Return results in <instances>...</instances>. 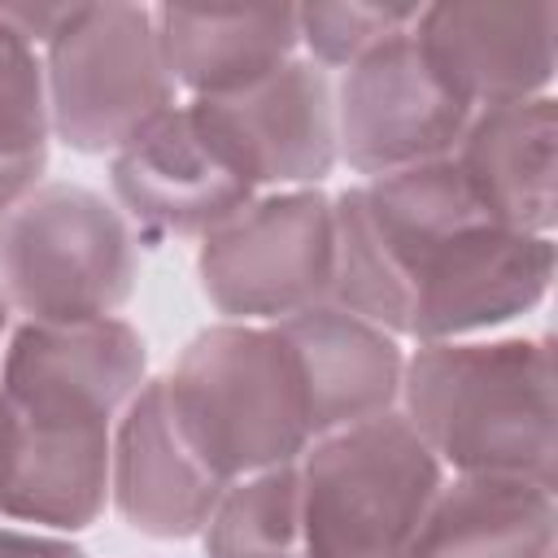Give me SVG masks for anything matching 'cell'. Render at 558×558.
Here are the masks:
<instances>
[{
    "label": "cell",
    "instance_id": "6",
    "mask_svg": "<svg viewBox=\"0 0 558 558\" xmlns=\"http://www.w3.org/2000/svg\"><path fill=\"white\" fill-rule=\"evenodd\" d=\"M196 275L227 323H279L331 301V196L318 187L257 192L201 240Z\"/></svg>",
    "mask_w": 558,
    "mask_h": 558
},
{
    "label": "cell",
    "instance_id": "22",
    "mask_svg": "<svg viewBox=\"0 0 558 558\" xmlns=\"http://www.w3.org/2000/svg\"><path fill=\"white\" fill-rule=\"evenodd\" d=\"M48 161H0V218H9L39 183Z\"/></svg>",
    "mask_w": 558,
    "mask_h": 558
},
{
    "label": "cell",
    "instance_id": "19",
    "mask_svg": "<svg viewBox=\"0 0 558 558\" xmlns=\"http://www.w3.org/2000/svg\"><path fill=\"white\" fill-rule=\"evenodd\" d=\"M44 52L0 17V161H48Z\"/></svg>",
    "mask_w": 558,
    "mask_h": 558
},
{
    "label": "cell",
    "instance_id": "16",
    "mask_svg": "<svg viewBox=\"0 0 558 558\" xmlns=\"http://www.w3.org/2000/svg\"><path fill=\"white\" fill-rule=\"evenodd\" d=\"M554 484L453 471L440 480L410 558H554Z\"/></svg>",
    "mask_w": 558,
    "mask_h": 558
},
{
    "label": "cell",
    "instance_id": "21",
    "mask_svg": "<svg viewBox=\"0 0 558 558\" xmlns=\"http://www.w3.org/2000/svg\"><path fill=\"white\" fill-rule=\"evenodd\" d=\"M0 558H87L83 545L57 532H26V527H0Z\"/></svg>",
    "mask_w": 558,
    "mask_h": 558
},
{
    "label": "cell",
    "instance_id": "2",
    "mask_svg": "<svg viewBox=\"0 0 558 558\" xmlns=\"http://www.w3.org/2000/svg\"><path fill=\"white\" fill-rule=\"evenodd\" d=\"M161 379L183 440L222 484L266 466H288L314 440L275 323L222 318L196 331Z\"/></svg>",
    "mask_w": 558,
    "mask_h": 558
},
{
    "label": "cell",
    "instance_id": "15",
    "mask_svg": "<svg viewBox=\"0 0 558 558\" xmlns=\"http://www.w3.org/2000/svg\"><path fill=\"white\" fill-rule=\"evenodd\" d=\"M453 166L488 222L549 235L558 218V109L554 96L475 109Z\"/></svg>",
    "mask_w": 558,
    "mask_h": 558
},
{
    "label": "cell",
    "instance_id": "14",
    "mask_svg": "<svg viewBox=\"0 0 558 558\" xmlns=\"http://www.w3.org/2000/svg\"><path fill=\"white\" fill-rule=\"evenodd\" d=\"M113 427L17 414L0 397V514L48 532H83L109 506Z\"/></svg>",
    "mask_w": 558,
    "mask_h": 558
},
{
    "label": "cell",
    "instance_id": "10",
    "mask_svg": "<svg viewBox=\"0 0 558 558\" xmlns=\"http://www.w3.org/2000/svg\"><path fill=\"white\" fill-rule=\"evenodd\" d=\"M554 22L558 4L549 0H445L418 4L410 35L418 39L432 70L471 109H493L549 96Z\"/></svg>",
    "mask_w": 558,
    "mask_h": 558
},
{
    "label": "cell",
    "instance_id": "18",
    "mask_svg": "<svg viewBox=\"0 0 558 558\" xmlns=\"http://www.w3.org/2000/svg\"><path fill=\"white\" fill-rule=\"evenodd\" d=\"M205 558H305L296 462L240 475L201 527Z\"/></svg>",
    "mask_w": 558,
    "mask_h": 558
},
{
    "label": "cell",
    "instance_id": "3",
    "mask_svg": "<svg viewBox=\"0 0 558 558\" xmlns=\"http://www.w3.org/2000/svg\"><path fill=\"white\" fill-rule=\"evenodd\" d=\"M305 558H410L445 466L401 410L310 440L296 458Z\"/></svg>",
    "mask_w": 558,
    "mask_h": 558
},
{
    "label": "cell",
    "instance_id": "23",
    "mask_svg": "<svg viewBox=\"0 0 558 558\" xmlns=\"http://www.w3.org/2000/svg\"><path fill=\"white\" fill-rule=\"evenodd\" d=\"M4 336H9V301L0 296V340H4Z\"/></svg>",
    "mask_w": 558,
    "mask_h": 558
},
{
    "label": "cell",
    "instance_id": "9",
    "mask_svg": "<svg viewBox=\"0 0 558 558\" xmlns=\"http://www.w3.org/2000/svg\"><path fill=\"white\" fill-rule=\"evenodd\" d=\"M144 379L148 349L126 318L17 323L0 353V397L48 423L113 427Z\"/></svg>",
    "mask_w": 558,
    "mask_h": 558
},
{
    "label": "cell",
    "instance_id": "1",
    "mask_svg": "<svg viewBox=\"0 0 558 558\" xmlns=\"http://www.w3.org/2000/svg\"><path fill=\"white\" fill-rule=\"evenodd\" d=\"M397 410L445 471L554 484V353L545 336L427 340L405 357Z\"/></svg>",
    "mask_w": 558,
    "mask_h": 558
},
{
    "label": "cell",
    "instance_id": "7",
    "mask_svg": "<svg viewBox=\"0 0 558 558\" xmlns=\"http://www.w3.org/2000/svg\"><path fill=\"white\" fill-rule=\"evenodd\" d=\"M471 113L405 26L344 70L336 87V157L362 179L440 161L453 157Z\"/></svg>",
    "mask_w": 558,
    "mask_h": 558
},
{
    "label": "cell",
    "instance_id": "4",
    "mask_svg": "<svg viewBox=\"0 0 558 558\" xmlns=\"http://www.w3.org/2000/svg\"><path fill=\"white\" fill-rule=\"evenodd\" d=\"M140 279V235L92 187L39 183L0 218V296L22 323L118 318Z\"/></svg>",
    "mask_w": 558,
    "mask_h": 558
},
{
    "label": "cell",
    "instance_id": "12",
    "mask_svg": "<svg viewBox=\"0 0 558 558\" xmlns=\"http://www.w3.org/2000/svg\"><path fill=\"white\" fill-rule=\"evenodd\" d=\"M222 488L227 484L183 440L166 401V379H144L118 414L109 445V501L118 514L153 541H187L201 536Z\"/></svg>",
    "mask_w": 558,
    "mask_h": 558
},
{
    "label": "cell",
    "instance_id": "8",
    "mask_svg": "<svg viewBox=\"0 0 558 558\" xmlns=\"http://www.w3.org/2000/svg\"><path fill=\"white\" fill-rule=\"evenodd\" d=\"M187 113L205 144L253 187H318L336 157V87L323 65L292 57L275 74L227 92L196 96Z\"/></svg>",
    "mask_w": 558,
    "mask_h": 558
},
{
    "label": "cell",
    "instance_id": "11",
    "mask_svg": "<svg viewBox=\"0 0 558 558\" xmlns=\"http://www.w3.org/2000/svg\"><path fill=\"white\" fill-rule=\"evenodd\" d=\"M113 205L126 214L135 235H196L205 240L218 222L244 209L257 192L205 144L187 105H174L148 122L131 144L109 157Z\"/></svg>",
    "mask_w": 558,
    "mask_h": 558
},
{
    "label": "cell",
    "instance_id": "20",
    "mask_svg": "<svg viewBox=\"0 0 558 558\" xmlns=\"http://www.w3.org/2000/svg\"><path fill=\"white\" fill-rule=\"evenodd\" d=\"M418 4H301L296 35L314 65L349 70L375 44L414 26Z\"/></svg>",
    "mask_w": 558,
    "mask_h": 558
},
{
    "label": "cell",
    "instance_id": "5",
    "mask_svg": "<svg viewBox=\"0 0 558 558\" xmlns=\"http://www.w3.org/2000/svg\"><path fill=\"white\" fill-rule=\"evenodd\" d=\"M52 135L74 153H118L170 113L179 83L148 4H70L44 44Z\"/></svg>",
    "mask_w": 558,
    "mask_h": 558
},
{
    "label": "cell",
    "instance_id": "13",
    "mask_svg": "<svg viewBox=\"0 0 558 558\" xmlns=\"http://www.w3.org/2000/svg\"><path fill=\"white\" fill-rule=\"evenodd\" d=\"M275 331L288 344L314 440L397 410L405 353L384 327L349 314L336 301H323L279 318Z\"/></svg>",
    "mask_w": 558,
    "mask_h": 558
},
{
    "label": "cell",
    "instance_id": "17",
    "mask_svg": "<svg viewBox=\"0 0 558 558\" xmlns=\"http://www.w3.org/2000/svg\"><path fill=\"white\" fill-rule=\"evenodd\" d=\"M166 65L179 87L196 96H227L240 92L279 65H288L301 48L296 9H153Z\"/></svg>",
    "mask_w": 558,
    "mask_h": 558
}]
</instances>
